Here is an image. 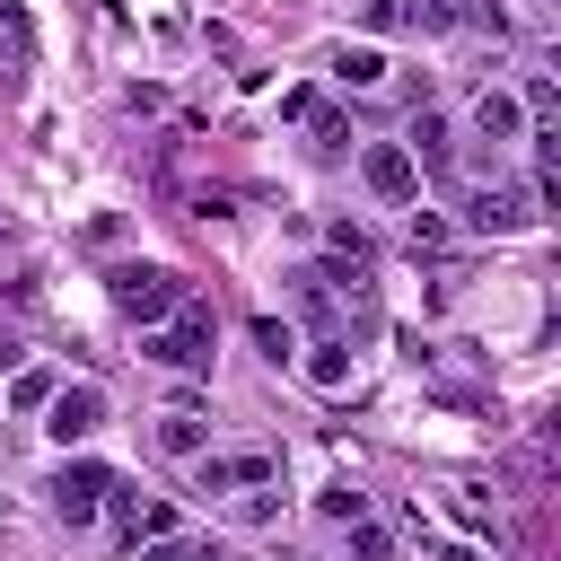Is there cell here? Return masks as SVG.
Here are the masks:
<instances>
[{
	"mask_svg": "<svg viewBox=\"0 0 561 561\" xmlns=\"http://www.w3.org/2000/svg\"><path fill=\"white\" fill-rule=\"evenodd\" d=\"M351 552H359V561H394V535H386L377 517H359V526H351Z\"/></svg>",
	"mask_w": 561,
	"mask_h": 561,
	"instance_id": "17",
	"label": "cell"
},
{
	"mask_svg": "<svg viewBox=\"0 0 561 561\" xmlns=\"http://www.w3.org/2000/svg\"><path fill=\"white\" fill-rule=\"evenodd\" d=\"M105 289H114V307H123L140 333H149V324H167V316H175V298H184V280H175L167 263H114V272H105Z\"/></svg>",
	"mask_w": 561,
	"mask_h": 561,
	"instance_id": "2",
	"label": "cell"
},
{
	"mask_svg": "<svg viewBox=\"0 0 561 561\" xmlns=\"http://www.w3.org/2000/svg\"><path fill=\"white\" fill-rule=\"evenodd\" d=\"M9 403H18V412H44V403H53V368H18Z\"/></svg>",
	"mask_w": 561,
	"mask_h": 561,
	"instance_id": "16",
	"label": "cell"
},
{
	"mask_svg": "<svg viewBox=\"0 0 561 561\" xmlns=\"http://www.w3.org/2000/svg\"><path fill=\"white\" fill-rule=\"evenodd\" d=\"M158 447H167V456H202V447H210V412H202V403H167V412H158Z\"/></svg>",
	"mask_w": 561,
	"mask_h": 561,
	"instance_id": "9",
	"label": "cell"
},
{
	"mask_svg": "<svg viewBox=\"0 0 561 561\" xmlns=\"http://www.w3.org/2000/svg\"><path fill=\"white\" fill-rule=\"evenodd\" d=\"M210 342H219V324H210L202 298H175V316L149 324V359L158 368H184V377H210Z\"/></svg>",
	"mask_w": 561,
	"mask_h": 561,
	"instance_id": "1",
	"label": "cell"
},
{
	"mask_svg": "<svg viewBox=\"0 0 561 561\" xmlns=\"http://www.w3.org/2000/svg\"><path fill=\"white\" fill-rule=\"evenodd\" d=\"M44 430H53L61 447L96 438V430H105V386H53V403H44Z\"/></svg>",
	"mask_w": 561,
	"mask_h": 561,
	"instance_id": "5",
	"label": "cell"
},
{
	"mask_svg": "<svg viewBox=\"0 0 561 561\" xmlns=\"http://www.w3.org/2000/svg\"><path fill=\"white\" fill-rule=\"evenodd\" d=\"M44 491H53V517H61V526H88V517L105 508V491H114V473H105L96 456H70V465H61V473H53Z\"/></svg>",
	"mask_w": 561,
	"mask_h": 561,
	"instance_id": "4",
	"label": "cell"
},
{
	"mask_svg": "<svg viewBox=\"0 0 561 561\" xmlns=\"http://www.w3.org/2000/svg\"><path fill=\"white\" fill-rule=\"evenodd\" d=\"M324 517H333V526H359V517H368V491H359V482H324Z\"/></svg>",
	"mask_w": 561,
	"mask_h": 561,
	"instance_id": "13",
	"label": "cell"
},
{
	"mask_svg": "<svg viewBox=\"0 0 561 561\" xmlns=\"http://www.w3.org/2000/svg\"><path fill=\"white\" fill-rule=\"evenodd\" d=\"M333 245H342L351 263H368V228H359V219H333Z\"/></svg>",
	"mask_w": 561,
	"mask_h": 561,
	"instance_id": "18",
	"label": "cell"
},
{
	"mask_svg": "<svg viewBox=\"0 0 561 561\" xmlns=\"http://www.w3.org/2000/svg\"><path fill=\"white\" fill-rule=\"evenodd\" d=\"M307 377H316V386H351V342H342V333H316V342H307Z\"/></svg>",
	"mask_w": 561,
	"mask_h": 561,
	"instance_id": "11",
	"label": "cell"
},
{
	"mask_svg": "<svg viewBox=\"0 0 561 561\" xmlns=\"http://www.w3.org/2000/svg\"><path fill=\"white\" fill-rule=\"evenodd\" d=\"M333 79H342V88H377V79H386V53H377V44H342V53H333Z\"/></svg>",
	"mask_w": 561,
	"mask_h": 561,
	"instance_id": "12",
	"label": "cell"
},
{
	"mask_svg": "<svg viewBox=\"0 0 561 561\" xmlns=\"http://www.w3.org/2000/svg\"><path fill=\"white\" fill-rule=\"evenodd\" d=\"M307 131H316V149H324V158H342V149H351V123H342L333 105H316V114H307Z\"/></svg>",
	"mask_w": 561,
	"mask_h": 561,
	"instance_id": "14",
	"label": "cell"
},
{
	"mask_svg": "<svg viewBox=\"0 0 561 561\" xmlns=\"http://www.w3.org/2000/svg\"><path fill=\"white\" fill-rule=\"evenodd\" d=\"M9 368H26V342H18V324H0V377Z\"/></svg>",
	"mask_w": 561,
	"mask_h": 561,
	"instance_id": "19",
	"label": "cell"
},
{
	"mask_svg": "<svg viewBox=\"0 0 561 561\" xmlns=\"http://www.w3.org/2000/svg\"><path fill=\"white\" fill-rule=\"evenodd\" d=\"M465 228H482V237H508V228H526V193H508V184L473 193V202H465Z\"/></svg>",
	"mask_w": 561,
	"mask_h": 561,
	"instance_id": "8",
	"label": "cell"
},
{
	"mask_svg": "<svg viewBox=\"0 0 561 561\" xmlns=\"http://www.w3.org/2000/svg\"><path fill=\"white\" fill-rule=\"evenodd\" d=\"M359 175H368L377 202H421V167L403 158V140H368L359 149Z\"/></svg>",
	"mask_w": 561,
	"mask_h": 561,
	"instance_id": "6",
	"label": "cell"
},
{
	"mask_svg": "<svg viewBox=\"0 0 561 561\" xmlns=\"http://www.w3.org/2000/svg\"><path fill=\"white\" fill-rule=\"evenodd\" d=\"M202 561H245V552H202Z\"/></svg>",
	"mask_w": 561,
	"mask_h": 561,
	"instance_id": "20",
	"label": "cell"
},
{
	"mask_svg": "<svg viewBox=\"0 0 561 561\" xmlns=\"http://www.w3.org/2000/svg\"><path fill=\"white\" fill-rule=\"evenodd\" d=\"M254 342H263V359L280 368V359H298V333L280 324V316H254Z\"/></svg>",
	"mask_w": 561,
	"mask_h": 561,
	"instance_id": "15",
	"label": "cell"
},
{
	"mask_svg": "<svg viewBox=\"0 0 561 561\" xmlns=\"http://www.w3.org/2000/svg\"><path fill=\"white\" fill-rule=\"evenodd\" d=\"M473 131H482L491 149H500V140H526V105H517L508 88H482V96H473Z\"/></svg>",
	"mask_w": 561,
	"mask_h": 561,
	"instance_id": "7",
	"label": "cell"
},
{
	"mask_svg": "<svg viewBox=\"0 0 561 561\" xmlns=\"http://www.w3.org/2000/svg\"><path fill=\"white\" fill-rule=\"evenodd\" d=\"M403 158H412V167H447V114H438V105H421V114H412Z\"/></svg>",
	"mask_w": 561,
	"mask_h": 561,
	"instance_id": "10",
	"label": "cell"
},
{
	"mask_svg": "<svg viewBox=\"0 0 561 561\" xmlns=\"http://www.w3.org/2000/svg\"><path fill=\"white\" fill-rule=\"evenodd\" d=\"M263 482H280V456H272V447H202V456H193V491H202V500L263 491Z\"/></svg>",
	"mask_w": 561,
	"mask_h": 561,
	"instance_id": "3",
	"label": "cell"
}]
</instances>
